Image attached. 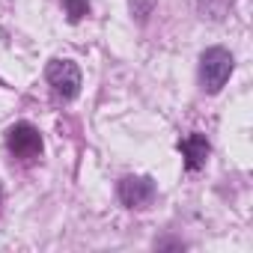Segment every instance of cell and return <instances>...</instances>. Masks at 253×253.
Here are the masks:
<instances>
[{
    "label": "cell",
    "instance_id": "6da1fadb",
    "mask_svg": "<svg viewBox=\"0 0 253 253\" xmlns=\"http://www.w3.org/2000/svg\"><path fill=\"white\" fill-rule=\"evenodd\" d=\"M232 66L235 63H232V54L229 51H223V48L203 51V57H200V86H203V92H209V95L220 92L223 84L232 75Z\"/></svg>",
    "mask_w": 253,
    "mask_h": 253
},
{
    "label": "cell",
    "instance_id": "7a4b0ae2",
    "mask_svg": "<svg viewBox=\"0 0 253 253\" xmlns=\"http://www.w3.org/2000/svg\"><path fill=\"white\" fill-rule=\"evenodd\" d=\"M45 78H48V86H51L57 101L78 98V92H81V69L72 60H51L48 69H45Z\"/></svg>",
    "mask_w": 253,
    "mask_h": 253
},
{
    "label": "cell",
    "instance_id": "3957f363",
    "mask_svg": "<svg viewBox=\"0 0 253 253\" xmlns=\"http://www.w3.org/2000/svg\"><path fill=\"white\" fill-rule=\"evenodd\" d=\"M6 146L15 158H36L42 155V134L30 122H15L6 131Z\"/></svg>",
    "mask_w": 253,
    "mask_h": 253
},
{
    "label": "cell",
    "instance_id": "277c9868",
    "mask_svg": "<svg viewBox=\"0 0 253 253\" xmlns=\"http://www.w3.org/2000/svg\"><path fill=\"white\" fill-rule=\"evenodd\" d=\"M116 194H119L122 206L143 209V206H149L155 200V182L149 176H125V179H119Z\"/></svg>",
    "mask_w": 253,
    "mask_h": 253
},
{
    "label": "cell",
    "instance_id": "5b68a950",
    "mask_svg": "<svg viewBox=\"0 0 253 253\" xmlns=\"http://www.w3.org/2000/svg\"><path fill=\"white\" fill-rule=\"evenodd\" d=\"M179 149H182V155H185V167L194 173V170H200L203 164H206V158H209V152H211V146H209V140L203 137V134H188L182 143H179Z\"/></svg>",
    "mask_w": 253,
    "mask_h": 253
},
{
    "label": "cell",
    "instance_id": "8992f818",
    "mask_svg": "<svg viewBox=\"0 0 253 253\" xmlns=\"http://www.w3.org/2000/svg\"><path fill=\"white\" fill-rule=\"evenodd\" d=\"M63 6H66V15H69L72 24L81 21V18L89 12V3H86V0H63Z\"/></svg>",
    "mask_w": 253,
    "mask_h": 253
},
{
    "label": "cell",
    "instance_id": "52a82bcc",
    "mask_svg": "<svg viewBox=\"0 0 253 253\" xmlns=\"http://www.w3.org/2000/svg\"><path fill=\"white\" fill-rule=\"evenodd\" d=\"M0 203H3V194H0Z\"/></svg>",
    "mask_w": 253,
    "mask_h": 253
}]
</instances>
